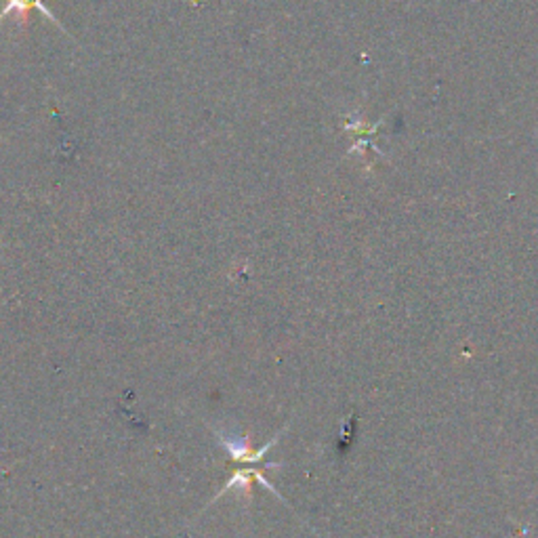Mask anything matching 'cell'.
<instances>
[{
	"instance_id": "6da1fadb",
	"label": "cell",
	"mask_w": 538,
	"mask_h": 538,
	"mask_svg": "<svg viewBox=\"0 0 538 538\" xmlns=\"http://www.w3.org/2000/svg\"><path fill=\"white\" fill-rule=\"evenodd\" d=\"M278 438H280V433H278V436L274 439H271V442L268 446H263L261 450L250 452L249 444H246V442H249V439H244V438H228V436H223V433H219V439H222L223 448L230 452L233 461H244V463H259V461H261V458L265 457V452H268L271 448V446H274L278 442Z\"/></svg>"
},
{
	"instance_id": "7a4b0ae2",
	"label": "cell",
	"mask_w": 538,
	"mask_h": 538,
	"mask_svg": "<svg viewBox=\"0 0 538 538\" xmlns=\"http://www.w3.org/2000/svg\"><path fill=\"white\" fill-rule=\"evenodd\" d=\"M30 9H38L44 17L49 19V22H53L55 25H60V28H61V24L57 22V17L47 9L44 0H6V6L3 11H0V22L6 19V15H11L13 11H15L17 15H25V13H28Z\"/></svg>"
}]
</instances>
